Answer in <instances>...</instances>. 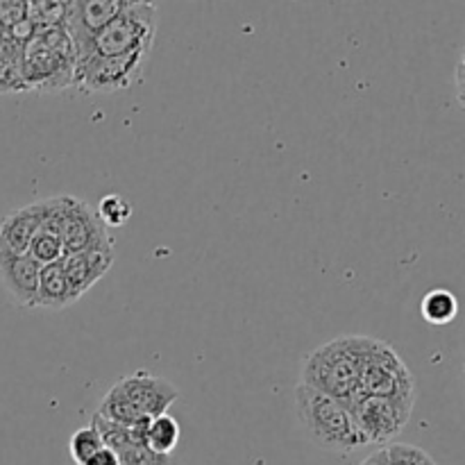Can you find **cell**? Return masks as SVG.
Here are the masks:
<instances>
[{
	"mask_svg": "<svg viewBox=\"0 0 465 465\" xmlns=\"http://www.w3.org/2000/svg\"><path fill=\"white\" fill-rule=\"evenodd\" d=\"M295 413L302 431L316 448L334 454H352L366 445L348 409L321 391L298 384Z\"/></svg>",
	"mask_w": 465,
	"mask_h": 465,
	"instance_id": "obj_3",
	"label": "cell"
},
{
	"mask_svg": "<svg viewBox=\"0 0 465 465\" xmlns=\"http://www.w3.org/2000/svg\"><path fill=\"white\" fill-rule=\"evenodd\" d=\"M359 389L363 395H372V398L416 402V380L411 371L402 361V357L380 339H371V345H368Z\"/></svg>",
	"mask_w": 465,
	"mask_h": 465,
	"instance_id": "obj_6",
	"label": "cell"
},
{
	"mask_svg": "<svg viewBox=\"0 0 465 465\" xmlns=\"http://www.w3.org/2000/svg\"><path fill=\"white\" fill-rule=\"evenodd\" d=\"M371 336H341L309 352L300 371V384L339 400L350 411L363 398L359 381Z\"/></svg>",
	"mask_w": 465,
	"mask_h": 465,
	"instance_id": "obj_1",
	"label": "cell"
},
{
	"mask_svg": "<svg viewBox=\"0 0 465 465\" xmlns=\"http://www.w3.org/2000/svg\"><path fill=\"white\" fill-rule=\"evenodd\" d=\"M359 465H386V448H381V450H377V452H372L371 457L363 459V461L359 463Z\"/></svg>",
	"mask_w": 465,
	"mask_h": 465,
	"instance_id": "obj_25",
	"label": "cell"
},
{
	"mask_svg": "<svg viewBox=\"0 0 465 465\" xmlns=\"http://www.w3.org/2000/svg\"><path fill=\"white\" fill-rule=\"evenodd\" d=\"M95 416H100L103 420L116 422V425H123V427L143 425V422L153 420V418H143L134 407H132L130 400L123 395V391L118 389L116 381L109 386V391L104 393V398L100 400Z\"/></svg>",
	"mask_w": 465,
	"mask_h": 465,
	"instance_id": "obj_16",
	"label": "cell"
},
{
	"mask_svg": "<svg viewBox=\"0 0 465 465\" xmlns=\"http://www.w3.org/2000/svg\"><path fill=\"white\" fill-rule=\"evenodd\" d=\"M95 212H98L100 221H103L107 227H121L125 225V223H130L134 209H132V203L125 198V195L109 193L104 195V198H100L98 209H95Z\"/></svg>",
	"mask_w": 465,
	"mask_h": 465,
	"instance_id": "obj_21",
	"label": "cell"
},
{
	"mask_svg": "<svg viewBox=\"0 0 465 465\" xmlns=\"http://www.w3.org/2000/svg\"><path fill=\"white\" fill-rule=\"evenodd\" d=\"M112 266L114 245L66 254V257H64V272H66L68 286H71V293L73 298H75V302L86 293V291L94 289V286L107 275Z\"/></svg>",
	"mask_w": 465,
	"mask_h": 465,
	"instance_id": "obj_13",
	"label": "cell"
},
{
	"mask_svg": "<svg viewBox=\"0 0 465 465\" xmlns=\"http://www.w3.org/2000/svg\"><path fill=\"white\" fill-rule=\"evenodd\" d=\"M157 21V7L139 5V7L123 9L75 54V62L80 57H114V54L134 53L139 48H153Z\"/></svg>",
	"mask_w": 465,
	"mask_h": 465,
	"instance_id": "obj_4",
	"label": "cell"
},
{
	"mask_svg": "<svg viewBox=\"0 0 465 465\" xmlns=\"http://www.w3.org/2000/svg\"><path fill=\"white\" fill-rule=\"evenodd\" d=\"M53 3L62 5V7H66V9H68V5H71V3H73V0H53Z\"/></svg>",
	"mask_w": 465,
	"mask_h": 465,
	"instance_id": "obj_27",
	"label": "cell"
},
{
	"mask_svg": "<svg viewBox=\"0 0 465 465\" xmlns=\"http://www.w3.org/2000/svg\"><path fill=\"white\" fill-rule=\"evenodd\" d=\"M75 71V45L64 25L36 27L35 35L25 41L21 50L23 89L32 91H62L73 86Z\"/></svg>",
	"mask_w": 465,
	"mask_h": 465,
	"instance_id": "obj_2",
	"label": "cell"
},
{
	"mask_svg": "<svg viewBox=\"0 0 465 465\" xmlns=\"http://www.w3.org/2000/svg\"><path fill=\"white\" fill-rule=\"evenodd\" d=\"M123 9H127L125 0H73L66 9L64 27L75 45V54Z\"/></svg>",
	"mask_w": 465,
	"mask_h": 465,
	"instance_id": "obj_11",
	"label": "cell"
},
{
	"mask_svg": "<svg viewBox=\"0 0 465 465\" xmlns=\"http://www.w3.org/2000/svg\"><path fill=\"white\" fill-rule=\"evenodd\" d=\"M82 465H121V459H118V454L114 452L112 448H107V445H104L103 450H98V452H95L89 461H84Z\"/></svg>",
	"mask_w": 465,
	"mask_h": 465,
	"instance_id": "obj_23",
	"label": "cell"
},
{
	"mask_svg": "<svg viewBox=\"0 0 465 465\" xmlns=\"http://www.w3.org/2000/svg\"><path fill=\"white\" fill-rule=\"evenodd\" d=\"M420 313L430 325L443 327L450 325L459 316V300L452 291L448 289H431L422 298Z\"/></svg>",
	"mask_w": 465,
	"mask_h": 465,
	"instance_id": "obj_17",
	"label": "cell"
},
{
	"mask_svg": "<svg viewBox=\"0 0 465 465\" xmlns=\"http://www.w3.org/2000/svg\"><path fill=\"white\" fill-rule=\"evenodd\" d=\"M127 7H139V5H148V7H157V0H125Z\"/></svg>",
	"mask_w": 465,
	"mask_h": 465,
	"instance_id": "obj_26",
	"label": "cell"
},
{
	"mask_svg": "<svg viewBox=\"0 0 465 465\" xmlns=\"http://www.w3.org/2000/svg\"><path fill=\"white\" fill-rule=\"evenodd\" d=\"M41 225V203L14 209L0 223V248L14 254H27L30 241Z\"/></svg>",
	"mask_w": 465,
	"mask_h": 465,
	"instance_id": "obj_14",
	"label": "cell"
},
{
	"mask_svg": "<svg viewBox=\"0 0 465 465\" xmlns=\"http://www.w3.org/2000/svg\"><path fill=\"white\" fill-rule=\"evenodd\" d=\"M454 84H457V98L465 107V66L459 62L457 71H454Z\"/></svg>",
	"mask_w": 465,
	"mask_h": 465,
	"instance_id": "obj_24",
	"label": "cell"
},
{
	"mask_svg": "<svg viewBox=\"0 0 465 465\" xmlns=\"http://www.w3.org/2000/svg\"><path fill=\"white\" fill-rule=\"evenodd\" d=\"M103 448H104L103 436H100V431L95 430L94 422H91L89 427H82V430H77L75 434L71 436V440H68V454H71L73 463L75 465H82L84 461H89V459Z\"/></svg>",
	"mask_w": 465,
	"mask_h": 465,
	"instance_id": "obj_20",
	"label": "cell"
},
{
	"mask_svg": "<svg viewBox=\"0 0 465 465\" xmlns=\"http://www.w3.org/2000/svg\"><path fill=\"white\" fill-rule=\"evenodd\" d=\"M422 465H439V463H436V461H434V459H431V457H430V459H427V461H425V463H422Z\"/></svg>",
	"mask_w": 465,
	"mask_h": 465,
	"instance_id": "obj_28",
	"label": "cell"
},
{
	"mask_svg": "<svg viewBox=\"0 0 465 465\" xmlns=\"http://www.w3.org/2000/svg\"><path fill=\"white\" fill-rule=\"evenodd\" d=\"M41 266L30 254H14L0 248V282L9 298L23 309H35Z\"/></svg>",
	"mask_w": 465,
	"mask_h": 465,
	"instance_id": "obj_12",
	"label": "cell"
},
{
	"mask_svg": "<svg viewBox=\"0 0 465 465\" xmlns=\"http://www.w3.org/2000/svg\"><path fill=\"white\" fill-rule=\"evenodd\" d=\"M430 459V454L422 448L409 443H391L386 445V465H422Z\"/></svg>",
	"mask_w": 465,
	"mask_h": 465,
	"instance_id": "obj_22",
	"label": "cell"
},
{
	"mask_svg": "<svg viewBox=\"0 0 465 465\" xmlns=\"http://www.w3.org/2000/svg\"><path fill=\"white\" fill-rule=\"evenodd\" d=\"M75 302L68 286L66 272H64V259L53 263H45L39 271V289H36L35 309H50V312H62L68 304Z\"/></svg>",
	"mask_w": 465,
	"mask_h": 465,
	"instance_id": "obj_15",
	"label": "cell"
},
{
	"mask_svg": "<svg viewBox=\"0 0 465 465\" xmlns=\"http://www.w3.org/2000/svg\"><path fill=\"white\" fill-rule=\"evenodd\" d=\"M95 430L103 436V443L112 448L121 459V465H180L173 454H157L145 443L148 422L134 427H123L116 422L103 420L100 416L91 418Z\"/></svg>",
	"mask_w": 465,
	"mask_h": 465,
	"instance_id": "obj_8",
	"label": "cell"
},
{
	"mask_svg": "<svg viewBox=\"0 0 465 465\" xmlns=\"http://www.w3.org/2000/svg\"><path fill=\"white\" fill-rule=\"evenodd\" d=\"M27 254H30L39 266L59 262V259H64V234L48 225H39V230L32 236Z\"/></svg>",
	"mask_w": 465,
	"mask_h": 465,
	"instance_id": "obj_19",
	"label": "cell"
},
{
	"mask_svg": "<svg viewBox=\"0 0 465 465\" xmlns=\"http://www.w3.org/2000/svg\"><path fill=\"white\" fill-rule=\"evenodd\" d=\"M461 64L465 66V48H463V54H461Z\"/></svg>",
	"mask_w": 465,
	"mask_h": 465,
	"instance_id": "obj_29",
	"label": "cell"
},
{
	"mask_svg": "<svg viewBox=\"0 0 465 465\" xmlns=\"http://www.w3.org/2000/svg\"><path fill=\"white\" fill-rule=\"evenodd\" d=\"M153 48H139L114 57H80L73 71V86L82 94H116L143 82Z\"/></svg>",
	"mask_w": 465,
	"mask_h": 465,
	"instance_id": "obj_5",
	"label": "cell"
},
{
	"mask_svg": "<svg viewBox=\"0 0 465 465\" xmlns=\"http://www.w3.org/2000/svg\"><path fill=\"white\" fill-rule=\"evenodd\" d=\"M413 404L416 402L363 395L361 400H357L350 407V416H352L354 425H357L366 445L393 443L407 427L409 418L413 413Z\"/></svg>",
	"mask_w": 465,
	"mask_h": 465,
	"instance_id": "obj_7",
	"label": "cell"
},
{
	"mask_svg": "<svg viewBox=\"0 0 465 465\" xmlns=\"http://www.w3.org/2000/svg\"><path fill=\"white\" fill-rule=\"evenodd\" d=\"M114 245L109 227L100 221L98 212L89 203L68 195L66 225H64V257L82 252V250Z\"/></svg>",
	"mask_w": 465,
	"mask_h": 465,
	"instance_id": "obj_10",
	"label": "cell"
},
{
	"mask_svg": "<svg viewBox=\"0 0 465 465\" xmlns=\"http://www.w3.org/2000/svg\"><path fill=\"white\" fill-rule=\"evenodd\" d=\"M180 422L175 420L168 413L153 418L148 422V430H145V443L150 450H154L157 454H173L175 452L177 443H180Z\"/></svg>",
	"mask_w": 465,
	"mask_h": 465,
	"instance_id": "obj_18",
	"label": "cell"
},
{
	"mask_svg": "<svg viewBox=\"0 0 465 465\" xmlns=\"http://www.w3.org/2000/svg\"><path fill=\"white\" fill-rule=\"evenodd\" d=\"M116 384L123 391V395L130 400L132 407L143 418H157L162 413H168V409L180 398V391L175 384L148 371L121 377Z\"/></svg>",
	"mask_w": 465,
	"mask_h": 465,
	"instance_id": "obj_9",
	"label": "cell"
}]
</instances>
